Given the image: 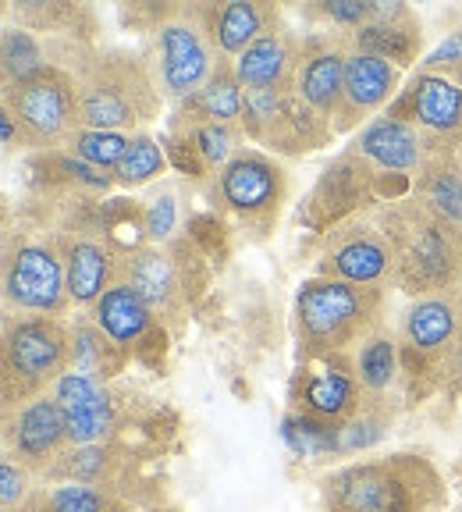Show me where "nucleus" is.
<instances>
[{"mask_svg": "<svg viewBox=\"0 0 462 512\" xmlns=\"http://www.w3.org/2000/svg\"><path fill=\"white\" fill-rule=\"evenodd\" d=\"M395 260V288L406 296H455L462 292V228L423 207L416 196L381 203L374 210Z\"/></svg>", "mask_w": 462, "mask_h": 512, "instance_id": "1", "label": "nucleus"}, {"mask_svg": "<svg viewBox=\"0 0 462 512\" xmlns=\"http://www.w3.org/2000/svg\"><path fill=\"white\" fill-rule=\"evenodd\" d=\"M324 512H445V477L431 459L395 452L327 473L320 484Z\"/></svg>", "mask_w": 462, "mask_h": 512, "instance_id": "2", "label": "nucleus"}, {"mask_svg": "<svg viewBox=\"0 0 462 512\" xmlns=\"http://www.w3.org/2000/svg\"><path fill=\"white\" fill-rule=\"evenodd\" d=\"M72 75L79 86L82 128L136 136L143 125L160 118L164 93L139 54L118 47L82 50L79 61L72 64Z\"/></svg>", "mask_w": 462, "mask_h": 512, "instance_id": "3", "label": "nucleus"}, {"mask_svg": "<svg viewBox=\"0 0 462 512\" xmlns=\"http://www.w3.org/2000/svg\"><path fill=\"white\" fill-rule=\"evenodd\" d=\"M388 288H363L335 278H306L295 292V335L303 360L359 349L363 338L384 328Z\"/></svg>", "mask_w": 462, "mask_h": 512, "instance_id": "4", "label": "nucleus"}, {"mask_svg": "<svg viewBox=\"0 0 462 512\" xmlns=\"http://www.w3.org/2000/svg\"><path fill=\"white\" fill-rule=\"evenodd\" d=\"M4 313L8 317H61L68 310V281L57 235L50 228H11L4 235Z\"/></svg>", "mask_w": 462, "mask_h": 512, "instance_id": "5", "label": "nucleus"}, {"mask_svg": "<svg viewBox=\"0 0 462 512\" xmlns=\"http://www.w3.org/2000/svg\"><path fill=\"white\" fill-rule=\"evenodd\" d=\"M0 370L4 406L47 395L61 374L72 370V324H64L61 317H8Z\"/></svg>", "mask_w": 462, "mask_h": 512, "instance_id": "6", "label": "nucleus"}, {"mask_svg": "<svg viewBox=\"0 0 462 512\" xmlns=\"http://www.w3.org/2000/svg\"><path fill=\"white\" fill-rule=\"evenodd\" d=\"M153 47H157V64H153L157 86L164 100H175V104L192 100L221 64L207 18H203V4H182V8L164 11L160 22L153 25Z\"/></svg>", "mask_w": 462, "mask_h": 512, "instance_id": "7", "label": "nucleus"}, {"mask_svg": "<svg viewBox=\"0 0 462 512\" xmlns=\"http://www.w3.org/2000/svg\"><path fill=\"white\" fill-rule=\"evenodd\" d=\"M288 171L278 157L246 146L214 175V200L253 235H267L288 203Z\"/></svg>", "mask_w": 462, "mask_h": 512, "instance_id": "8", "label": "nucleus"}, {"mask_svg": "<svg viewBox=\"0 0 462 512\" xmlns=\"http://www.w3.org/2000/svg\"><path fill=\"white\" fill-rule=\"evenodd\" d=\"M4 107L18 118L29 150L36 153L61 150L82 128L79 86H75L72 68L64 64H47L32 79L4 86Z\"/></svg>", "mask_w": 462, "mask_h": 512, "instance_id": "9", "label": "nucleus"}, {"mask_svg": "<svg viewBox=\"0 0 462 512\" xmlns=\"http://www.w3.org/2000/svg\"><path fill=\"white\" fill-rule=\"evenodd\" d=\"M367 392L356 377V360L349 352L303 360V370L292 384V409L303 424L335 434L363 409Z\"/></svg>", "mask_w": 462, "mask_h": 512, "instance_id": "10", "label": "nucleus"}, {"mask_svg": "<svg viewBox=\"0 0 462 512\" xmlns=\"http://www.w3.org/2000/svg\"><path fill=\"white\" fill-rule=\"evenodd\" d=\"M317 274L363 288H395V260L381 224L374 217L335 224L320 246Z\"/></svg>", "mask_w": 462, "mask_h": 512, "instance_id": "11", "label": "nucleus"}, {"mask_svg": "<svg viewBox=\"0 0 462 512\" xmlns=\"http://www.w3.org/2000/svg\"><path fill=\"white\" fill-rule=\"evenodd\" d=\"M242 128L281 153H310L335 139V125L310 111L295 93H246Z\"/></svg>", "mask_w": 462, "mask_h": 512, "instance_id": "12", "label": "nucleus"}, {"mask_svg": "<svg viewBox=\"0 0 462 512\" xmlns=\"http://www.w3.org/2000/svg\"><path fill=\"white\" fill-rule=\"evenodd\" d=\"M68 448H72L68 420H64L54 392L36 395L18 406H4V452L22 459L40 480Z\"/></svg>", "mask_w": 462, "mask_h": 512, "instance_id": "13", "label": "nucleus"}, {"mask_svg": "<svg viewBox=\"0 0 462 512\" xmlns=\"http://www.w3.org/2000/svg\"><path fill=\"white\" fill-rule=\"evenodd\" d=\"M68 281V303L93 310L96 299L121 278V256L107 242L100 224H61L54 228Z\"/></svg>", "mask_w": 462, "mask_h": 512, "instance_id": "14", "label": "nucleus"}, {"mask_svg": "<svg viewBox=\"0 0 462 512\" xmlns=\"http://www.w3.org/2000/svg\"><path fill=\"white\" fill-rule=\"evenodd\" d=\"M388 114L413 121L438 150H462V82L416 72Z\"/></svg>", "mask_w": 462, "mask_h": 512, "instance_id": "15", "label": "nucleus"}, {"mask_svg": "<svg viewBox=\"0 0 462 512\" xmlns=\"http://www.w3.org/2000/svg\"><path fill=\"white\" fill-rule=\"evenodd\" d=\"M121 278L136 288L153 310V317L164 324H178L192 303L189 278H185L178 242L168 246H139L136 253L121 256Z\"/></svg>", "mask_w": 462, "mask_h": 512, "instance_id": "16", "label": "nucleus"}, {"mask_svg": "<svg viewBox=\"0 0 462 512\" xmlns=\"http://www.w3.org/2000/svg\"><path fill=\"white\" fill-rule=\"evenodd\" d=\"M402 68L399 64L374 57L367 50H356L349 43V57H345V89L342 104L335 114V136L363 128L374 121L384 107H391L402 93Z\"/></svg>", "mask_w": 462, "mask_h": 512, "instance_id": "17", "label": "nucleus"}, {"mask_svg": "<svg viewBox=\"0 0 462 512\" xmlns=\"http://www.w3.org/2000/svg\"><path fill=\"white\" fill-rule=\"evenodd\" d=\"M434 150L438 146L423 136L413 121H402L388 111L367 121L349 143V153L367 160L377 175H416Z\"/></svg>", "mask_w": 462, "mask_h": 512, "instance_id": "18", "label": "nucleus"}, {"mask_svg": "<svg viewBox=\"0 0 462 512\" xmlns=\"http://www.w3.org/2000/svg\"><path fill=\"white\" fill-rule=\"evenodd\" d=\"M299 64H303V40L278 22L253 47L242 50L231 68L246 93H295Z\"/></svg>", "mask_w": 462, "mask_h": 512, "instance_id": "19", "label": "nucleus"}, {"mask_svg": "<svg viewBox=\"0 0 462 512\" xmlns=\"http://www.w3.org/2000/svg\"><path fill=\"white\" fill-rule=\"evenodd\" d=\"M61 402V413L68 420V438L72 445H104L114 434V399L107 392L104 377H93L86 370H68L61 381L50 388Z\"/></svg>", "mask_w": 462, "mask_h": 512, "instance_id": "20", "label": "nucleus"}, {"mask_svg": "<svg viewBox=\"0 0 462 512\" xmlns=\"http://www.w3.org/2000/svg\"><path fill=\"white\" fill-rule=\"evenodd\" d=\"M377 171L370 168L367 160H359L356 153L345 150L342 157L324 171V178L317 182L313 189V200H310V210H313V224H342V221H352L356 207L370 203L374 196H381V185H377Z\"/></svg>", "mask_w": 462, "mask_h": 512, "instance_id": "21", "label": "nucleus"}, {"mask_svg": "<svg viewBox=\"0 0 462 512\" xmlns=\"http://www.w3.org/2000/svg\"><path fill=\"white\" fill-rule=\"evenodd\" d=\"M345 57H349V36H317L303 43V64H299V79H295V96L303 100L310 111L327 118L335 125L338 104H342L345 89Z\"/></svg>", "mask_w": 462, "mask_h": 512, "instance_id": "22", "label": "nucleus"}, {"mask_svg": "<svg viewBox=\"0 0 462 512\" xmlns=\"http://www.w3.org/2000/svg\"><path fill=\"white\" fill-rule=\"evenodd\" d=\"M462 335V292L455 296H427L413 299L402 317V349L423 360H441L445 367L448 352Z\"/></svg>", "mask_w": 462, "mask_h": 512, "instance_id": "23", "label": "nucleus"}, {"mask_svg": "<svg viewBox=\"0 0 462 512\" xmlns=\"http://www.w3.org/2000/svg\"><path fill=\"white\" fill-rule=\"evenodd\" d=\"M89 320L104 331V338L121 352V356L139 349V345L146 342V335L160 324V320L153 317L150 306H146V299L139 296L125 278H118L104 296L96 299V306L89 310Z\"/></svg>", "mask_w": 462, "mask_h": 512, "instance_id": "24", "label": "nucleus"}, {"mask_svg": "<svg viewBox=\"0 0 462 512\" xmlns=\"http://www.w3.org/2000/svg\"><path fill=\"white\" fill-rule=\"evenodd\" d=\"M210 40H214L221 61H235L249 50L263 32L281 22L278 4H253V0H231V4H203Z\"/></svg>", "mask_w": 462, "mask_h": 512, "instance_id": "25", "label": "nucleus"}, {"mask_svg": "<svg viewBox=\"0 0 462 512\" xmlns=\"http://www.w3.org/2000/svg\"><path fill=\"white\" fill-rule=\"evenodd\" d=\"M349 43L356 50H367V54L406 68L420 54L423 32L406 4H374V22L349 32Z\"/></svg>", "mask_w": 462, "mask_h": 512, "instance_id": "26", "label": "nucleus"}, {"mask_svg": "<svg viewBox=\"0 0 462 512\" xmlns=\"http://www.w3.org/2000/svg\"><path fill=\"white\" fill-rule=\"evenodd\" d=\"M423 207H431L445 221L462 228V164L455 150H434L413 175V192Z\"/></svg>", "mask_w": 462, "mask_h": 512, "instance_id": "27", "label": "nucleus"}, {"mask_svg": "<svg viewBox=\"0 0 462 512\" xmlns=\"http://www.w3.org/2000/svg\"><path fill=\"white\" fill-rule=\"evenodd\" d=\"M246 118V89L231 61L217 64V72L200 93L182 104V125H203V121H224V125H242Z\"/></svg>", "mask_w": 462, "mask_h": 512, "instance_id": "28", "label": "nucleus"}, {"mask_svg": "<svg viewBox=\"0 0 462 512\" xmlns=\"http://www.w3.org/2000/svg\"><path fill=\"white\" fill-rule=\"evenodd\" d=\"M356 377L363 384V392L370 399H381L395 388L399 381V370H402V349H399V338L391 335L388 328H377L370 338H363L356 349Z\"/></svg>", "mask_w": 462, "mask_h": 512, "instance_id": "29", "label": "nucleus"}, {"mask_svg": "<svg viewBox=\"0 0 462 512\" xmlns=\"http://www.w3.org/2000/svg\"><path fill=\"white\" fill-rule=\"evenodd\" d=\"M25 512H136L132 498L96 484H50L32 495Z\"/></svg>", "mask_w": 462, "mask_h": 512, "instance_id": "30", "label": "nucleus"}, {"mask_svg": "<svg viewBox=\"0 0 462 512\" xmlns=\"http://www.w3.org/2000/svg\"><path fill=\"white\" fill-rule=\"evenodd\" d=\"M175 139L189 146V157L200 160V171H221L239 150H246V128L224 125V121H203V125H178Z\"/></svg>", "mask_w": 462, "mask_h": 512, "instance_id": "31", "label": "nucleus"}, {"mask_svg": "<svg viewBox=\"0 0 462 512\" xmlns=\"http://www.w3.org/2000/svg\"><path fill=\"white\" fill-rule=\"evenodd\" d=\"M164 168H168V150L150 132H136L132 143H128L125 157H121V164L111 175L114 185H121V189H139V185H150L153 178L164 175Z\"/></svg>", "mask_w": 462, "mask_h": 512, "instance_id": "32", "label": "nucleus"}, {"mask_svg": "<svg viewBox=\"0 0 462 512\" xmlns=\"http://www.w3.org/2000/svg\"><path fill=\"white\" fill-rule=\"evenodd\" d=\"M121 360H125V356L107 342L104 331L96 328L89 317L72 324V367L75 370H86V374L104 377L107 381V377L121 367Z\"/></svg>", "mask_w": 462, "mask_h": 512, "instance_id": "33", "label": "nucleus"}, {"mask_svg": "<svg viewBox=\"0 0 462 512\" xmlns=\"http://www.w3.org/2000/svg\"><path fill=\"white\" fill-rule=\"evenodd\" d=\"M0 61H4V86L32 79V75L43 72L47 64H54L43 57L40 40H36L29 29H22V25H18V29L15 25H4V36H0Z\"/></svg>", "mask_w": 462, "mask_h": 512, "instance_id": "34", "label": "nucleus"}, {"mask_svg": "<svg viewBox=\"0 0 462 512\" xmlns=\"http://www.w3.org/2000/svg\"><path fill=\"white\" fill-rule=\"evenodd\" d=\"M391 416H395V409H384V395L381 399H370L367 395L363 409L352 416L349 424L338 427V431L331 434V448H335V452H356V448L374 445V441L391 427Z\"/></svg>", "mask_w": 462, "mask_h": 512, "instance_id": "35", "label": "nucleus"}, {"mask_svg": "<svg viewBox=\"0 0 462 512\" xmlns=\"http://www.w3.org/2000/svg\"><path fill=\"white\" fill-rule=\"evenodd\" d=\"M128 143H132V136H121V132L79 128V132H75L61 150L72 153V157H79V160H86V164H93V168H100V171H114L121 164V157H125Z\"/></svg>", "mask_w": 462, "mask_h": 512, "instance_id": "36", "label": "nucleus"}, {"mask_svg": "<svg viewBox=\"0 0 462 512\" xmlns=\"http://www.w3.org/2000/svg\"><path fill=\"white\" fill-rule=\"evenodd\" d=\"M36 473L29 470V466L22 463V459H15L11 452H4L0 456V512H25L32 502V495H36Z\"/></svg>", "mask_w": 462, "mask_h": 512, "instance_id": "37", "label": "nucleus"}, {"mask_svg": "<svg viewBox=\"0 0 462 512\" xmlns=\"http://www.w3.org/2000/svg\"><path fill=\"white\" fill-rule=\"evenodd\" d=\"M139 214H143V235L150 246H168V242H175L178 200H175V189H171V185L153 192L150 200L139 207Z\"/></svg>", "mask_w": 462, "mask_h": 512, "instance_id": "38", "label": "nucleus"}, {"mask_svg": "<svg viewBox=\"0 0 462 512\" xmlns=\"http://www.w3.org/2000/svg\"><path fill=\"white\" fill-rule=\"evenodd\" d=\"M420 72L445 75L452 82H462V29L448 32L445 40L420 61Z\"/></svg>", "mask_w": 462, "mask_h": 512, "instance_id": "39", "label": "nucleus"}, {"mask_svg": "<svg viewBox=\"0 0 462 512\" xmlns=\"http://www.w3.org/2000/svg\"><path fill=\"white\" fill-rule=\"evenodd\" d=\"M320 15L327 18V22L342 25V29H363L367 22H374V4H363V0H331V4H324L320 8Z\"/></svg>", "mask_w": 462, "mask_h": 512, "instance_id": "40", "label": "nucleus"}, {"mask_svg": "<svg viewBox=\"0 0 462 512\" xmlns=\"http://www.w3.org/2000/svg\"><path fill=\"white\" fill-rule=\"evenodd\" d=\"M0 136H4V153L29 150V139H25L22 125H18V118L4 104H0Z\"/></svg>", "mask_w": 462, "mask_h": 512, "instance_id": "41", "label": "nucleus"}, {"mask_svg": "<svg viewBox=\"0 0 462 512\" xmlns=\"http://www.w3.org/2000/svg\"><path fill=\"white\" fill-rule=\"evenodd\" d=\"M445 374H452V377H459V381H462V335H459V342H455V349L448 352Z\"/></svg>", "mask_w": 462, "mask_h": 512, "instance_id": "42", "label": "nucleus"}, {"mask_svg": "<svg viewBox=\"0 0 462 512\" xmlns=\"http://www.w3.org/2000/svg\"><path fill=\"white\" fill-rule=\"evenodd\" d=\"M150 512H178V509H150Z\"/></svg>", "mask_w": 462, "mask_h": 512, "instance_id": "43", "label": "nucleus"}, {"mask_svg": "<svg viewBox=\"0 0 462 512\" xmlns=\"http://www.w3.org/2000/svg\"><path fill=\"white\" fill-rule=\"evenodd\" d=\"M452 512H462V505H459V509H452Z\"/></svg>", "mask_w": 462, "mask_h": 512, "instance_id": "44", "label": "nucleus"}]
</instances>
